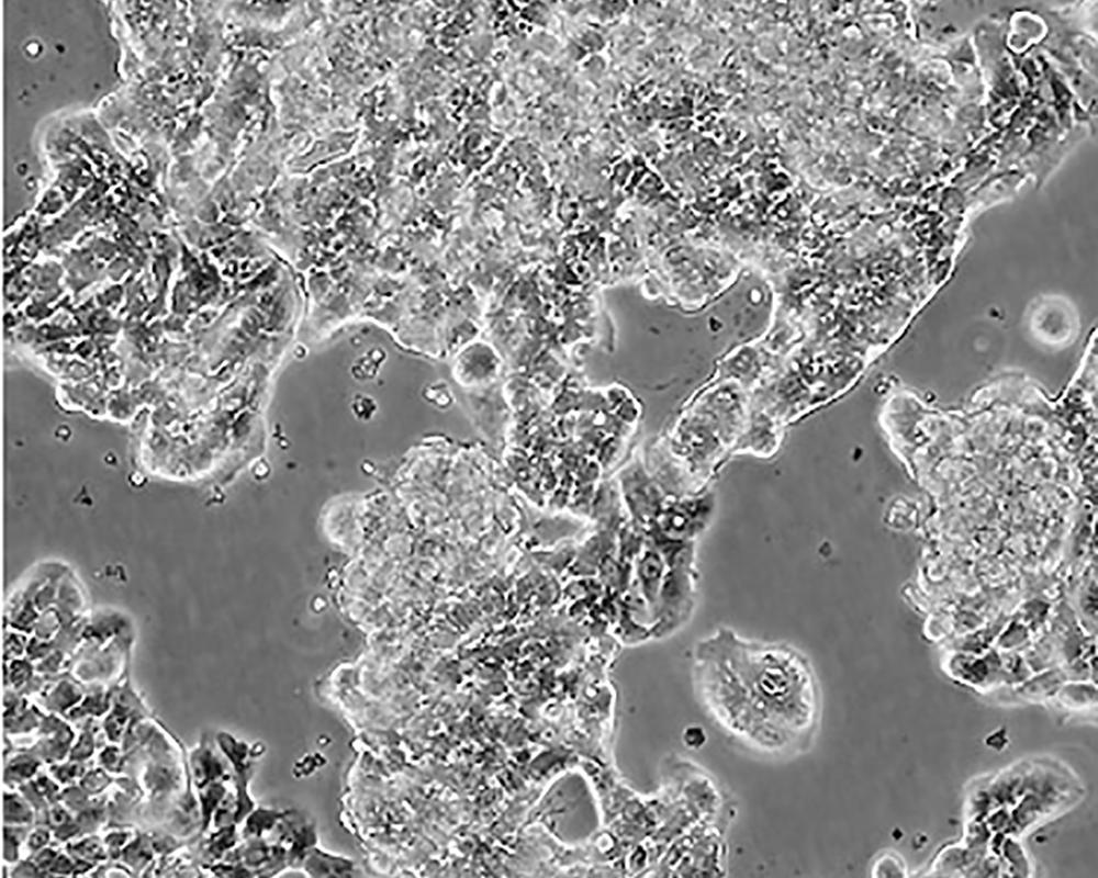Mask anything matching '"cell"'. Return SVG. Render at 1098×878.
I'll return each instance as SVG.
<instances>
[{"mask_svg": "<svg viewBox=\"0 0 1098 878\" xmlns=\"http://www.w3.org/2000/svg\"><path fill=\"white\" fill-rule=\"evenodd\" d=\"M694 678L714 721L752 751L787 756L813 743L820 718L819 686L811 666L795 650L724 634L699 648Z\"/></svg>", "mask_w": 1098, "mask_h": 878, "instance_id": "6da1fadb", "label": "cell"}, {"mask_svg": "<svg viewBox=\"0 0 1098 878\" xmlns=\"http://www.w3.org/2000/svg\"><path fill=\"white\" fill-rule=\"evenodd\" d=\"M684 741L688 747L697 748L705 742V733L699 727H690L684 732Z\"/></svg>", "mask_w": 1098, "mask_h": 878, "instance_id": "7a4b0ae2", "label": "cell"}]
</instances>
